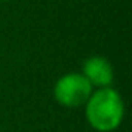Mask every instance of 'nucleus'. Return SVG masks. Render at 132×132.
<instances>
[{
  "label": "nucleus",
  "instance_id": "nucleus-1",
  "mask_svg": "<svg viewBox=\"0 0 132 132\" xmlns=\"http://www.w3.org/2000/svg\"><path fill=\"white\" fill-rule=\"evenodd\" d=\"M86 115L90 126L100 132L117 129L124 115L121 96L110 87H101L89 96Z\"/></svg>",
  "mask_w": 132,
  "mask_h": 132
},
{
  "label": "nucleus",
  "instance_id": "nucleus-2",
  "mask_svg": "<svg viewBox=\"0 0 132 132\" xmlns=\"http://www.w3.org/2000/svg\"><path fill=\"white\" fill-rule=\"evenodd\" d=\"M90 95H92V86L79 73L64 75L54 86L56 101L67 107H76L87 103Z\"/></svg>",
  "mask_w": 132,
  "mask_h": 132
},
{
  "label": "nucleus",
  "instance_id": "nucleus-3",
  "mask_svg": "<svg viewBox=\"0 0 132 132\" xmlns=\"http://www.w3.org/2000/svg\"><path fill=\"white\" fill-rule=\"evenodd\" d=\"M82 76L90 82V86L107 87L113 79V70L106 57L92 56L82 65Z\"/></svg>",
  "mask_w": 132,
  "mask_h": 132
}]
</instances>
